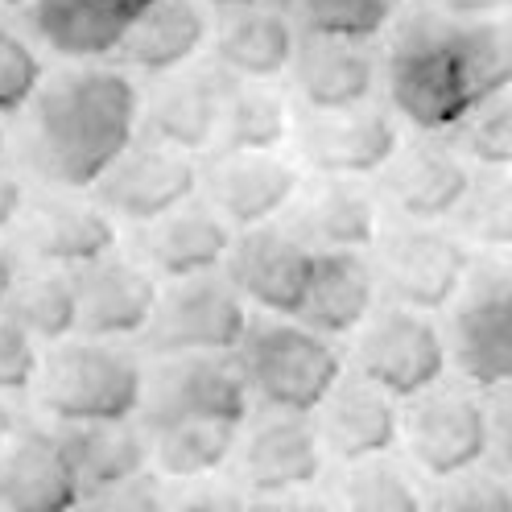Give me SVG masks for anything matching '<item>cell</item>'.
<instances>
[{
    "label": "cell",
    "instance_id": "cell-19",
    "mask_svg": "<svg viewBox=\"0 0 512 512\" xmlns=\"http://www.w3.org/2000/svg\"><path fill=\"white\" fill-rule=\"evenodd\" d=\"M281 228L314 252H368L380 244V203L356 178H314L298 190Z\"/></svg>",
    "mask_w": 512,
    "mask_h": 512
},
{
    "label": "cell",
    "instance_id": "cell-32",
    "mask_svg": "<svg viewBox=\"0 0 512 512\" xmlns=\"http://www.w3.org/2000/svg\"><path fill=\"white\" fill-rule=\"evenodd\" d=\"M145 430L153 451V475L178 479V484H207L240 451V426L223 422H170Z\"/></svg>",
    "mask_w": 512,
    "mask_h": 512
},
{
    "label": "cell",
    "instance_id": "cell-29",
    "mask_svg": "<svg viewBox=\"0 0 512 512\" xmlns=\"http://www.w3.org/2000/svg\"><path fill=\"white\" fill-rule=\"evenodd\" d=\"M67 451L83 496L108 492L153 471L149 430L141 422H108V426H54Z\"/></svg>",
    "mask_w": 512,
    "mask_h": 512
},
{
    "label": "cell",
    "instance_id": "cell-50",
    "mask_svg": "<svg viewBox=\"0 0 512 512\" xmlns=\"http://www.w3.org/2000/svg\"><path fill=\"white\" fill-rule=\"evenodd\" d=\"M34 5H38V0H0V9H21V13L34 9Z\"/></svg>",
    "mask_w": 512,
    "mask_h": 512
},
{
    "label": "cell",
    "instance_id": "cell-36",
    "mask_svg": "<svg viewBox=\"0 0 512 512\" xmlns=\"http://www.w3.org/2000/svg\"><path fill=\"white\" fill-rule=\"evenodd\" d=\"M46 83V62L34 42L9 21H0V120H21Z\"/></svg>",
    "mask_w": 512,
    "mask_h": 512
},
{
    "label": "cell",
    "instance_id": "cell-45",
    "mask_svg": "<svg viewBox=\"0 0 512 512\" xmlns=\"http://www.w3.org/2000/svg\"><path fill=\"white\" fill-rule=\"evenodd\" d=\"M21 265H25V256H21L17 240H13V236H0V310H5V302H9V294H13Z\"/></svg>",
    "mask_w": 512,
    "mask_h": 512
},
{
    "label": "cell",
    "instance_id": "cell-23",
    "mask_svg": "<svg viewBox=\"0 0 512 512\" xmlns=\"http://www.w3.org/2000/svg\"><path fill=\"white\" fill-rule=\"evenodd\" d=\"M327 455L360 467L372 459H389V451L405 438V418L389 393H380L364 376H343V384L314 413Z\"/></svg>",
    "mask_w": 512,
    "mask_h": 512
},
{
    "label": "cell",
    "instance_id": "cell-10",
    "mask_svg": "<svg viewBox=\"0 0 512 512\" xmlns=\"http://www.w3.org/2000/svg\"><path fill=\"white\" fill-rule=\"evenodd\" d=\"M405 446L422 475L451 484L492 455V413L467 389H434L405 409Z\"/></svg>",
    "mask_w": 512,
    "mask_h": 512
},
{
    "label": "cell",
    "instance_id": "cell-31",
    "mask_svg": "<svg viewBox=\"0 0 512 512\" xmlns=\"http://www.w3.org/2000/svg\"><path fill=\"white\" fill-rule=\"evenodd\" d=\"M5 314L25 327L42 347H58L79 335V290L71 269L25 261L17 285L5 302Z\"/></svg>",
    "mask_w": 512,
    "mask_h": 512
},
{
    "label": "cell",
    "instance_id": "cell-15",
    "mask_svg": "<svg viewBox=\"0 0 512 512\" xmlns=\"http://www.w3.org/2000/svg\"><path fill=\"white\" fill-rule=\"evenodd\" d=\"M228 83L232 75H223L215 62H195L178 75L153 79L141 91V137L190 157H207L219 141Z\"/></svg>",
    "mask_w": 512,
    "mask_h": 512
},
{
    "label": "cell",
    "instance_id": "cell-1",
    "mask_svg": "<svg viewBox=\"0 0 512 512\" xmlns=\"http://www.w3.org/2000/svg\"><path fill=\"white\" fill-rule=\"evenodd\" d=\"M384 91L418 133H455L512 91V25L459 21L430 5L413 9L384 50Z\"/></svg>",
    "mask_w": 512,
    "mask_h": 512
},
{
    "label": "cell",
    "instance_id": "cell-21",
    "mask_svg": "<svg viewBox=\"0 0 512 512\" xmlns=\"http://www.w3.org/2000/svg\"><path fill=\"white\" fill-rule=\"evenodd\" d=\"M471 170L467 162L438 141L401 145V153L380 174V195L405 223H426L434 228L438 219H455L459 207L471 195Z\"/></svg>",
    "mask_w": 512,
    "mask_h": 512
},
{
    "label": "cell",
    "instance_id": "cell-24",
    "mask_svg": "<svg viewBox=\"0 0 512 512\" xmlns=\"http://www.w3.org/2000/svg\"><path fill=\"white\" fill-rule=\"evenodd\" d=\"M83 500L58 434L21 426L0 455V512H79Z\"/></svg>",
    "mask_w": 512,
    "mask_h": 512
},
{
    "label": "cell",
    "instance_id": "cell-26",
    "mask_svg": "<svg viewBox=\"0 0 512 512\" xmlns=\"http://www.w3.org/2000/svg\"><path fill=\"white\" fill-rule=\"evenodd\" d=\"M384 79V62L368 42L339 38H302L290 87L302 112H351L372 104L376 83Z\"/></svg>",
    "mask_w": 512,
    "mask_h": 512
},
{
    "label": "cell",
    "instance_id": "cell-4",
    "mask_svg": "<svg viewBox=\"0 0 512 512\" xmlns=\"http://www.w3.org/2000/svg\"><path fill=\"white\" fill-rule=\"evenodd\" d=\"M236 364L252 397L269 413H298V418H314L347 376L339 347L294 318H252Z\"/></svg>",
    "mask_w": 512,
    "mask_h": 512
},
{
    "label": "cell",
    "instance_id": "cell-40",
    "mask_svg": "<svg viewBox=\"0 0 512 512\" xmlns=\"http://www.w3.org/2000/svg\"><path fill=\"white\" fill-rule=\"evenodd\" d=\"M79 512H170V508L162 500L157 479L153 475H141V479H133V484H120V488L87 496Z\"/></svg>",
    "mask_w": 512,
    "mask_h": 512
},
{
    "label": "cell",
    "instance_id": "cell-41",
    "mask_svg": "<svg viewBox=\"0 0 512 512\" xmlns=\"http://www.w3.org/2000/svg\"><path fill=\"white\" fill-rule=\"evenodd\" d=\"M170 512H252V500L232 484H195L170 504Z\"/></svg>",
    "mask_w": 512,
    "mask_h": 512
},
{
    "label": "cell",
    "instance_id": "cell-33",
    "mask_svg": "<svg viewBox=\"0 0 512 512\" xmlns=\"http://www.w3.org/2000/svg\"><path fill=\"white\" fill-rule=\"evenodd\" d=\"M302 38H339V42H376L397 17L393 0H281Z\"/></svg>",
    "mask_w": 512,
    "mask_h": 512
},
{
    "label": "cell",
    "instance_id": "cell-46",
    "mask_svg": "<svg viewBox=\"0 0 512 512\" xmlns=\"http://www.w3.org/2000/svg\"><path fill=\"white\" fill-rule=\"evenodd\" d=\"M252 512H331V508L310 496H281V500H252Z\"/></svg>",
    "mask_w": 512,
    "mask_h": 512
},
{
    "label": "cell",
    "instance_id": "cell-17",
    "mask_svg": "<svg viewBox=\"0 0 512 512\" xmlns=\"http://www.w3.org/2000/svg\"><path fill=\"white\" fill-rule=\"evenodd\" d=\"M240 484L256 500H281L314 488L327 467V446L314 418L269 413L240 438Z\"/></svg>",
    "mask_w": 512,
    "mask_h": 512
},
{
    "label": "cell",
    "instance_id": "cell-25",
    "mask_svg": "<svg viewBox=\"0 0 512 512\" xmlns=\"http://www.w3.org/2000/svg\"><path fill=\"white\" fill-rule=\"evenodd\" d=\"M302 46V29L285 5H252L219 13L211 54L215 67L244 83H273L294 71V58Z\"/></svg>",
    "mask_w": 512,
    "mask_h": 512
},
{
    "label": "cell",
    "instance_id": "cell-52",
    "mask_svg": "<svg viewBox=\"0 0 512 512\" xmlns=\"http://www.w3.org/2000/svg\"><path fill=\"white\" fill-rule=\"evenodd\" d=\"M393 5H397V9H401V5H405V0H393Z\"/></svg>",
    "mask_w": 512,
    "mask_h": 512
},
{
    "label": "cell",
    "instance_id": "cell-39",
    "mask_svg": "<svg viewBox=\"0 0 512 512\" xmlns=\"http://www.w3.org/2000/svg\"><path fill=\"white\" fill-rule=\"evenodd\" d=\"M430 512H512V484L500 475H463L442 484Z\"/></svg>",
    "mask_w": 512,
    "mask_h": 512
},
{
    "label": "cell",
    "instance_id": "cell-11",
    "mask_svg": "<svg viewBox=\"0 0 512 512\" xmlns=\"http://www.w3.org/2000/svg\"><path fill=\"white\" fill-rule=\"evenodd\" d=\"M199 186H203L199 157L157 145L149 137H137L124 149L120 162L95 182L91 199L116 223L149 228V223L166 219L170 211L186 207L190 199H199Z\"/></svg>",
    "mask_w": 512,
    "mask_h": 512
},
{
    "label": "cell",
    "instance_id": "cell-8",
    "mask_svg": "<svg viewBox=\"0 0 512 512\" xmlns=\"http://www.w3.org/2000/svg\"><path fill=\"white\" fill-rule=\"evenodd\" d=\"M446 364H451V347L434 318L405 306L376 310L356 339V376L393 401H418L442 389Z\"/></svg>",
    "mask_w": 512,
    "mask_h": 512
},
{
    "label": "cell",
    "instance_id": "cell-9",
    "mask_svg": "<svg viewBox=\"0 0 512 512\" xmlns=\"http://www.w3.org/2000/svg\"><path fill=\"white\" fill-rule=\"evenodd\" d=\"M248 413L252 389L236 356H174L149 364L141 426L223 422L244 430Z\"/></svg>",
    "mask_w": 512,
    "mask_h": 512
},
{
    "label": "cell",
    "instance_id": "cell-35",
    "mask_svg": "<svg viewBox=\"0 0 512 512\" xmlns=\"http://www.w3.org/2000/svg\"><path fill=\"white\" fill-rule=\"evenodd\" d=\"M343 508L347 512H426V500L397 463L372 459L360 467H347Z\"/></svg>",
    "mask_w": 512,
    "mask_h": 512
},
{
    "label": "cell",
    "instance_id": "cell-14",
    "mask_svg": "<svg viewBox=\"0 0 512 512\" xmlns=\"http://www.w3.org/2000/svg\"><path fill=\"white\" fill-rule=\"evenodd\" d=\"M302 166L318 178H372L401 153V133L389 108L364 104L351 112H302L294 128Z\"/></svg>",
    "mask_w": 512,
    "mask_h": 512
},
{
    "label": "cell",
    "instance_id": "cell-7",
    "mask_svg": "<svg viewBox=\"0 0 512 512\" xmlns=\"http://www.w3.org/2000/svg\"><path fill=\"white\" fill-rule=\"evenodd\" d=\"M446 347L475 389L512 384V261H479L451 306Z\"/></svg>",
    "mask_w": 512,
    "mask_h": 512
},
{
    "label": "cell",
    "instance_id": "cell-22",
    "mask_svg": "<svg viewBox=\"0 0 512 512\" xmlns=\"http://www.w3.org/2000/svg\"><path fill=\"white\" fill-rule=\"evenodd\" d=\"M215 38V25L199 0H153L128 25L124 42L112 54V67L124 75H145V83L195 67L203 46Z\"/></svg>",
    "mask_w": 512,
    "mask_h": 512
},
{
    "label": "cell",
    "instance_id": "cell-38",
    "mask_svg": "<svg viewBox=\"0 0 512 512\" xmlns=\"http://www.w3.org/2000/svg\"><path fill=\"white\" fill-rule=\"evenodd\" d=\"M42 360H46L42 343L0 310V397H17V393L38 389Z\"/></svg>",
    "mask_w": 512,
    "mask_h": 512
},
{
    "label": "cell",
    "instance_id": "cell-30",
    "mask_svg": "<svg viewBox=\"0 0 512 512\" xmlns=\"http://www.w3.org/2000/svg\"><path fill=\"white\" fill-rule=\"evenodd\" d=\"M294 128H298V116L281 87L232 79L219 141L211 153H277L285 141H294Z\"/></svg>",
    "mask_w": 512,
    "mask_h": 512
},
{
    "label": "cell",
    "instance_id": "cell-3",
    "mask_svg": "<svg viewBox=\"0 0 512 512\" xmlns=\"http://www.w3.org/2000/svg\"><path fill=\"white\" fill-rule=\"evenodd\" d=\"M149 368L124 343L67 339L46 347L38 376V409L54 426H108L137 422L145 409Z\"/></svg>",
    "mask_w": 512,
    "mask_h": 512
},
{
    "label": "cell",
    "instance_id": "cell-28",
    "mask_svg": "<svg viewBox=\"0 0 512 512\" xmlns=\"http://www.w3.org/2000/svg\"><path fill=\"white\" fill-rule=\"evenodd\" d=\"M128 25L133 17L112 0H38L34 9H25L29 38L71 67L112 62Z\"/></svg>",
    "mask_w": 512,
    "mask_h": 512
},
{
    "label": "cell",
    "instance_id": "cell-42",
    "mask_svg": "<svg viewBox=\"0 0 512 512\" xmlns=\"http://www.w3.org/2000/svg\"><path fill=\"white\" fill-rule=\"evenodd\" d=\"M29 195H34V190L25 186V170L13 157H5V162H0V236H13Z\"/></svg>",
    "mask_w": 512,
    "mask_h": 512
},
{
    "label": "cell",
    "instance_id": "cell-43",
    "mask_svg": "<svg viewBox=\"0 0 512 512\" xmlns=\"http://www.w3.org/2000/svg\"><path fill=\"white\" fill-rule=\"evenodd\" d=\"M426 5L459 21H496V13L512 9V0H426Z\"/></svg>",
    "mask_w": 512,
    "mask_h": 512
},
{
    "label": "cell",
    "instance_id": "cell-34",
    "mask_svg": "<svg viewBox=\"0 0 512 512\" xmlns=\"http://www.w3.org/2000/svg\"><path fill=\"white\" fill-rule=\"evenodd\" d=\"M455 228L463 244L479 248H512V174L488 170L471 182V195L455 215Z\"/></svg>",
    "mask_w": 512,
    "mask_h": 512
},
{
    "label": "cell",
    "instance_id": "cell-18",
    "mask_svg": "<svg viewBox=\"0 0 512 512\" xmlns=\"http://www.w3.org/2000/svg\"><path fill=\"white\" fill-rule=\"evenodd\" d=\"M79 290V339L124 343L141 339L153 323V310L162 302L157 281L133 252H112L104 261L75 269Z\"/></svg>",
    "mask_w": 512,
    "mask_h": 512
},
{
    "label": "cell",
    "instance_id": "cell-12",
    "mask_svg": "<svg viewBox=\"0 0 512 512\" xmlns=\"http://www.w3.org/2000/svg\"><path fill=\"white\" fill-rule=\"evenodd\" d=\"M13 240L25 261L75 273L83 265H95V261H104V256H112L120 228L91 195L38 186L17 219Z\"/></svg>",
    "mask_w": 512,
    "mask_h": 512
},
{
    "label": "cell",
    "instance_id": "cell-5",
    "mask_svg": "<svg viewBox=\"0 0 512 512\" xmlns=\"http://www.w3.org/2000/svg\"><path fill=\"white\" fill-rule=\"evenodd\" d=\"M252 331V306L236 294V285L211 273L162 285V302L153 323L141 335V347L153 360L174 356H236Z\"/></svg>",
    "mask_w": 512,
    "mask_h": 512
},
{
    "label": "cell",
    "instance_id": "cell-37",
    "mask_svg": "<svg viewBox=\"0 0 512 512\" xmlns=\"http://www.w3.org/2000/svg\"><path fill=\"white\" fill-rule=\"evenodd\" d=\"M463 153L484 170H508L512 174V91H504L500 100L484 104L463 128H459Z\"/></svg>",
    "mask_w": 512,
    "mask_h": 512
},
{
    "label": "cell",
    "instance_id": "cell-6",
    "mask_svg": "<svg viewBox=\"0 0 512 512\" xmlns=\"http://www.w3.org/2000/svg\"><path fill=\"white\" fill-rule=\"evenodd\" d=\"M372 265L389 306H405L418 314L451 310L475 269L459 236L426 228V223L384 228Z\"/></svg>",
    "mask_w": 512,
    "mask_h": 512
},
{
    "label": "cell",
    "instance_id": "cell-13",
    "mask_svg": "<svg viewBox=\"0 0 512 512\" xmlns=\"http://www.w3.org/2000/svg\"><path fill=\"white\" fill-rule=\"evenodd\" d=\"M302 186V170L281 153H211L199 195L232 232H256L281 223Z\"/></svg>",
    "mask_w": 512,
    "mask_h": 512
},
{
    "label": "cell",
    "instance_id": "cell-44",
    "mask_svg": "<svg viewBox=\"0 0 512 512\" xmlns=\"http://www.w3.org/2000/svg\"><path fill=\"white\" fill-rule=\"evenodd\" d=\"M492 434H496L492 451H496L500 463L512 471V384L504 389V397H500V405H496V413H492Z\"/></svg>",
    "mask_w": 512,
    "mask_h": 512
},
{
    "label": "cell",
    "instance_id": "cell-48",
    "mask_svg": "<svg viewBox=\"0 0 512 512\" xmlns=\"http://www.w3.org/2000/svg\"><path fill=\"white\" fill-rule=\"evenodd\" d=\"M207 5H215L219 13H232V9H252V5H269V0H207Z\"/></svg>",
    "mask_w": 512,
    "mask_h": 512
},
{
    "label": "cell",
    "instance_id": "cell-49",
    "mask_svg": "<svg viewBox=\"0 0 512 512\" xmlns=\"http://www.w3.org/2000/svg\"><path fill=\"white\" fill-rule=\"evenodd\" d=\"M112 5H120V9L128 13V17H133V21H137V17H141V13H145V9L153 5V0H112Z\"/></svg>",
    "mask_w": 512,
    "mask_h": 512
},
{
    "label": "cell",
    "instance_id": "cell-2",
    "mask_svg": "<svg viewBox=\"0 0 512 512\" xmlns=\"http://www.w3.org/2000/svg\"><path fill=\"white\" fill-rule=\"evenodd\" d=\"M141 137V87L112 62L62 67L46 75L34 104L17 120L25 178L46 190L91 195L124 149Z\"/></svg>",
    "mask_w": 512,
    "mask_h": 512
},
{
    "label": "cell",
    "instance_id": "cell-27",
    "mask_svg": "<svg viewBox=\"0 0 512 512\" xmlns=\"http://www.w3.org/2000/svg\"><path fill=\"white\" fill-rule=\"evenodd\" d=\"M376 265L364 252H318L314 256V277L302 302V314L294 323L310 327L323 339H347L368 327L376 314Z\"/></svg>",
    "mask_w": 512,
    "mask_h": 512
},
{
    "label": "cell",
    "instance_id": "cell-20",
    "mask_svg": "<svg viewBox=\"0 0 512 512\" xmlns=\"http://www.w3.org/2000/svg\"><path fill=\"white\" fill-rule=\"evenodd\" d=\"M232 244H236V232L207 207L203 195L170 211L166 219L149 223V228L133 232V256L166 285L223 273Z\"/></svg>",
    "mask_w": 512,
    "mask_h": 512
},
{
    "label": "cell",
    "instance_id": "cell-51",
    "mask_svg": "<svg viewBox=\"0 0 512 512\" xmlns=\"http://www.w3.org/2000/svg\"><path fill=\"white\" fill-rule=\"evenodd\" d=\"M9 157V128H5V120H0V162Z\"/></svg>",
    "mask_w": 512,
    "mask_h": 512
},
{
    "label": "cell",
    "instance_id": "cell-16",
    "mask_svg": "<svg viewBox=\"0 0 512 512\" xmlns=\"http://www.w3.org/2000/svg\"><path fill=\"white\" fill-rule=\"evenodd\" d=\"M314 248L290 236L281 223L256 232H236L223 277L236 285V294L269 318H298L310 277H314Z\"/></svg>",
    "mask_w": 512,
    "mask_h": 512
},
{
    "label": "cell",
    "instance_id": "cell-47",
    "mask_svg": "<svg viewBox=\"0 0 512 512\" xmlns=\"http://www.w3.org/2000/svg\"><path fill=\"white\" fill-rule=\"evenodd\" d=\"M21 434V422H17V413H13V405L0 397V455L9 451V442Z\"/></svg>",
    "mask_w": 512,
    "mask_h": 512
}]
</instances>
